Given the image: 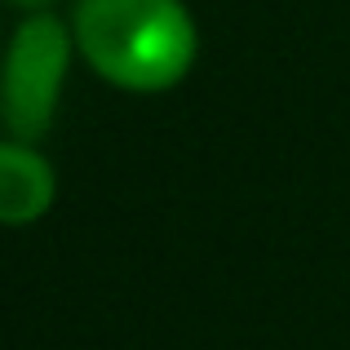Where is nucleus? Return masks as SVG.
<instances>
[{
    "label": "nucleus",
    "mask_w": 350,
    "mask_h": 350,
    "mask_svg": "<svg viewBox=\"0 0 350 350\" xmlns=\"http://www.w3.org/2000/svg\"><path fill=\"white\" fill-rule=\"evenodd\" d=\"M58 200V173L40 142L0 137V226H31Z\"/></svg>",
    "instance_id": "obj_3"
},
{
    "label": "nucleus",
    "mask_w": 350,
    "mask_h": 350,
    "mask_svg": "<svg viewBox=\"0 0 350 350\" xmlns=\"http://www.w3.org/2000/svg\"><path fill=\"white\" fill-rule=\"evenodd\" d=\"M80 62L124 94H169L200 58V27L187 0H76Z\"/></svg>",
    "instance_id": "obj_1"
},
{
    "label": "nucleus",
    "mask_w": 350,
    "mask_h": 350,
    "mask_svg": "<svg viewBox=\"0 0 350 350\" xmlns=\"http://www.w3.org/2000/svg\"><path fill=\"white\" fill-rule=\"evenodd\" d=\"M5 5H14V9H27V14H31V9H49L53 0H5Z\"/></svg>",
    "instance_id": "obj_4"
},
{
    "label": "nucleus",
    "mask_w": 350,
    "mask_h": 350,
    "mask_svg": "<svg viewBox=\"0 0 350 350\" xmlns=\"http://www.w3.org/2000/svg\"><path fill=\"white\" fill-rule=\"evenodd\" d=\"M76 53L71 18H58L53 9H31L14 27L0 62V116L14 137L40 142L53 129Z\"/></svg>",
    "instance_id": "obj_2"
}]
</instances>
